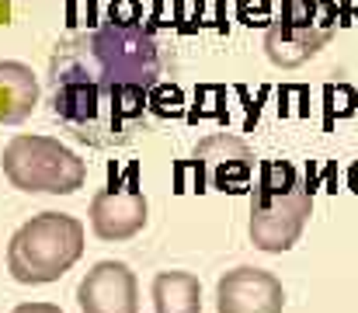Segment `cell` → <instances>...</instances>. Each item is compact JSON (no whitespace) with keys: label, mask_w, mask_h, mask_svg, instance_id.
I'll list each match as a JSON object with an SVG mask.
<instances>
[{"label":"cell","mask_w":358,"mask_h":313,"mask_svg":"<svg viewBox=\"0 0 358 313\" xmlns=\"http://www.w3.org/2000/svg\"><path fill=\"white\" fill-rule=\"evenodd\" d=\"M164 74V49L139 21L125 25L108 18L105 25L70 35L49 60V81H87L101 88H146L153 91Z\"/></svg>","instance_id":"cell-1"},{"label":"cell","mask_w":358,"mask_h":313,"mask_svg":"<svg viewBox=\"0 0 358 313\" xmlns=\"http://www.w3.org/2000/svg\"><path fill=\"white\" fill-rule=\"evenodd\" d=\"M146 88H101L87 81H63L52 84V115L70 136L87 146H125L146 115Z\"/></svg>","instance_id":"cell-2"},{"label":"cell","mask_w":358,"mask_h":313,"mask_svg":"<svg viewBox=\"0 0 358 313\" xmlns=\"http://www.w3.org/2000/svg\"><path fill=\"white\" fill-rule=\"evenodd\" d=\"M313 212V195L289 160H268L250 195V240L264 254L289 251Z\"/></svg>","instance_id":"cell-3"},{"label":"cell","mask_w":358,"mask_h":313,"mask_svg":"<svg viewBox=\"0 0 358 313\" xmlns=\"http://www.w3.org/2000/svg\"><path fill=\"white\" fill-rule=\"evenodd\" d=\"M84 254V223L66 212L31 216L7 244V272L21 286L63 279Z\"/></svg>","instance_id":"cell-4"},{"label":"cell","mask_w":358,"mask_h":313,"mask_svg":"<svg viewBox=\"0 0 358 313\" xmlns=\"http://www.w3.org/2000/svg\"><path fill=\"white\" fill-rule=\"evenodd\" d=\"M0 167L17 192L73 195L87 181V164L52 136H14L3 146Z\"/></svg>","instance_id":"cell-5"},{"label":"cell","mask_w":358,"mask_h":313,"mask_svg":"<svg viewBox=\"0 0 358 313\" xmlns=\"http://www.w3.org/2000/svg\"><path fill=\"white\" fill-rule=\"evenodd\" d=\"M338 32V0H282V18L268 25L264 53L275 67L292 70L317 56Z\"/></svg>","instance_id":"cell-6"},{"label":"cell","mask_w":358,"mask_h":313,"mask_svg":"<svg viewBox=\"0 0 358 313\" xmlns=\"http://www.w3.org/2000/svg\"><path fill=\"white\" fill-rule=\"evenodd\" d=\"M192 174L188 192H230L240 195L254 181V150L230 132H216L199 139L192 160L178 167V178Z\"/></svg>","instance_id":"cell-7"},{"label":"cell","mask_w":358,"mask_h":313,"mask_svg":"<svg viewBox=\"0 0 358 313\" xmlns=\"http://www.w3.org/2000/svg\"><path fill=\"white\" fill-rule=\"evenodd\" d=\"M87 216H91L94 237L105 244H122V240H132L136 233H143V226L150 219V206H146V195L136 181V171H129L125 181L105 185L91 199Z\"/></svg>","instance_id":"cell-8"},{"label":"cell","mask_w":358,"mask_h":313,"mask_svg":"<svg viewBox=\"0 0 358 313\" xmlns=\"http://www.w3.org/2000/svg\"><path fill=\"white\" fill-rule=\"evenodd\" d=\"M285 289L264 268H234L216 286V313H282Z\"/></svg>","instance_id":"cell-9"},{"label":"cell","mask_w":358,"mask_h":313,"mask_svg":"<svg viewBox=\"0 0 358 313\" xmlns=\"http://www.w3.org/2000/svg\"><path fill=\"white\" fill-rule=\"evenodd\" d=\"M84 313H139V286L125 261H98L77 286Z\"/></svg>","instance_id":"cell-10"},{"label":"cell","mask_w":358,"mask_h":313,"mask_svg":"<svg viewBox=\"0 0 358 313\" xmlns=\"http://www.w3.org/2000/svg\"><path fill=\"white\" fill-rule=\"evenodd\" d=\"M38 104V81L31 67L17 60H0V125L24 122Z\"/></svg>","instance_id":"cell-11"},{"label":"cell","mask_w":358,"mask_h":313,"mask_svg":"<svg viewBox=\"0 0 358 313\" xmlns=\"http://www.w3.org/2000/svg\"><path fill=\"white\" fill-rule=\"evenodd\" d=\"M150 296L153 313H202V286L192 272H160Z\"/></svg>","instance_id":"cell-12"},{"label":"cell","mask_w":358,"mask_h":313,"mask_svg":"<svg viewBox=\"0 0 358 313\" xmlns=\"http://www.w3.org/2000/svg\"><path fill=\"white\" fill-rule=\"evenodd\" d=\"M240 18H243L247 25H264V28H268L271 7H268V0H240Z\"/></svg>","instance_id":"cell-13"},{"label":"cell","mask_w":358,"mask_h":313,"mask_svg":"<svg viewBox=\"0 0 358 313\" xmlns=\"http://www.w3.org/2000/svg\"><path fill=\"white\" fill-rule=\"evenodd\" d=\"M10 313H63L56 303H21V307H14Z\"/></svg>","instance_id":"cell-14"}]
</instances>
